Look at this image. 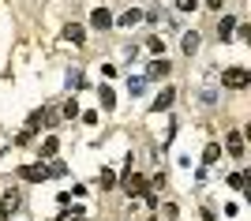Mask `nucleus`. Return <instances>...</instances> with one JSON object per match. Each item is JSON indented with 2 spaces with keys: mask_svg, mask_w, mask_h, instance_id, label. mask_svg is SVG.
Segmentation results:
<instances>
[{
  "mask_svg": "<svg viewBox=\"0 0 251 221\" xmlns=\"http://www.w3.org/2000/svg\"><path fill=\"white\" fill-rule=\"evenodd\" d=\"M218 158H221V147H218V143H210V147L202 150V161L210 165V161H218Z\"/></svg>",
  "mask_w": 251,
  "mask_h": 221,
  "instance_id": "obj_16",
  "label": "nucleus"
},
{
  "mask_svg": "<svg viewBox=\"0 0 251 221\" xmlns=\"http://www.w3.org/2000/svg\"><path fill=\"white\" fill-rule=\"evenodd\" d=\"M90 26H94V30H109V26H113V15L105 8H94L90 11Z\"/></svg>",
  "mask_w": 251,
  "mask_h": 221,
  "instance_id": "obj_5",
  "label": "nucleus"
},
{
  "mask_svg": "<svg viewBox=\"0 0 251 221\" xmlns=\"http://www.w3.org/2000/svg\"><path fill=\"white\" fill-rule=\"evenodd\" d=\"M56 150H60V139H52V135H49V139L42 143V161H45V158H56Z\"/></svg>",
  "mask_w": 251,
  "mask_h": 221,
  "instance_id": "obj_12",
  "label": "nucleus"
},
{
  "mask_svg": "<svg viewBox=\"0 0 251 221\" xmlns=\"http://www.w3.org/2000/svg\"><path fill=\"white\" fill-rule=\"evenodd\" d=\"M64 38H68V42H75V45H83V26H79V23H68V26H64Z\"/></svg>",
  "mask_w": 251,
  "mask_h": 221,
  "instance_id": "obj_9",
  "label": "nucleus"
},
{
  "mask_svg": "<svg viewBox=\"0 0 251 221\" xmlns=\"http://www.w3.org/2000/svg\"><path fill=\"white\" fill-rule=\"evenodd\" d=\"M232 30H236V19H232V15H225V19H221V26H218V38H221V42H229Z\"/></svg>",
  "mask_w": 251,
  "mask_h": 221,
  "instance_id": "obj_10",
  "label": "nucleus"
},
{
  "mask_svg": "<svg viewBox=\"0 0 251 221\" xmlns=\"http://www.w3.org/2000/svg\"><path fill=\"white\" fill-rule=\"evenodd\" d=\"M225 150H229L232 158H244V131H229L225 135Z\"/></svg>",
  "mask_w": 251,
  "mask_h": 221,
  "instance_id": "obj_4",
  "label": "nucleus"
},
{
  "mask_svg": "<svg viewBox=\"0 0 251 221\" xmlns=\"http://www.w3.org/2000/svg\"><path fill=\"white\" fill-rule=\"evenodd\" d=\"M161 75H169V64H165V60H154V64L147 68V79H161Z\"/></svg>",
  "mask_w": 251,
  "mask_h": 221,
  "instance_id": "obj_13",
  "label": "nucleus"
},
{
  "mask_svg": "<svg viewBox=\"0 0 251 221\" xmlns=\"http://www.w3.org/2000/svg\"><path fill=\"white\" fill-rule=\"evenodd\" d=\"M180 49H184V53H195V49H199V34H195V30H188V34H184V42H180Z\"/></svg>",
  "mask_w": 251,
  "mask_h": 221,
  "instance_id": "obj_11",
  "label": "nucleus"
},
{
  "mask_svg": "<svg viewBox=\"0 0 251 221\" xmlns=\"http://www.w3.org/2000/svg\"><path fill=\"white\" fill-rule=\"evenodd\" d=\"M68 86H75V90H83V72H79V68H75V72H68Z\"/></svg>",
  "mask_w": 251,
  "mask_h": 221,
  "instance_id": "obj_18",
  "label": "nucleus"
},
{
  "mask_svg": "<svg viewBox=\"0 0 251 221\" xmlns=\"http://www.w3.org/2000/svg\"><path fill=\"white\" fill-rule=\"evenodd\" d=\"M19 206H23V195H19V191H4L0 214H4V218H11V214H19Z\"/></svg>",
  "mask_w": 251,
  "mask_h": 221,
  "instance_id": "obj_3",
  "label": "nucleus"
},
{
  "mask_svg": "<svg viewBox=\"0 0 251 221\" xmlns=\"http://www.w3.org/2000/svg\"><path fill=\"white\" fill-rule=\"evenodd\" d=\"M23 172V180H30V184H42V180H49V165L45 161H38V165H26V169H19Z\"/></svg>",
  "mask_w": 251,
  "mask_h": 221,
  "instance_id": "obj_2",
  "label": "nucleus"
},
{
  "mask_svg": "<svg viewBox=\"0 0 251 221\" xmlns=\"http://www.w3.org/2000/svg\"><path fill=\"white\" fill-rule=\"evenodd\" d=\"M60 113H64V120H72V116H79L83 109L75 105V101H64V109H60Z\"/></svg>",
  "mask_w": 251,
  "mask_h": 221,
  "instance_id": "obj_21",
  "label": "nucleus"
},
{
  "mask_svg": "<svg viewBox=\"0 0 251 221\" xmlns=\"http://www.w3.org/2000/svg\"><path fill=\"white\" fill-rule=\"evenodd\" d=\"M98 101H101L105 109H113V105H116V94H113V90H109V86L101 83V90H98Z\"/></svg>",
  "mask_w": 251,
  "mask_h": 221,
  "instance_id": "obj_14",
  "label": "nucleus"
},
{
  "mask_svg": "<svg viewBox=\"0 0 251 221\" xmlns=\"http://www.w3.org/2000/svg\"><path fill=\"white\" fill-rule=\"evenodd\" d=\"M173 98H176V90H173V86H169V90H161V94L154 98V113H165V109L173 105Z\"/></svg>",
  "mask_w": 251,
  "mask_h": 221,
  "instance_id": "obj_8",
  "label": "nucleus"
},
{
  "mask_svg": "<svg viewBox=\"0 0 251 221\" xmlns=\"http://www.w3.org/2000/svg\"><path fill=\"white\" fill-rule=\"evenodd\" d=\"M139 23H143V11H139V8H127L124 15H120V23H113V26H127V30H131V26H139Z\"/></svg>",
  "mask_w": 251,
  "mask_h": 221,
  "instance_id": "obj_7",
  "label": "nucleus"
},
{
  "mask_svg": "<svg viewBox=\"0 0 251 221\" xmlns=\"http://www.w3.org/2000/svg\"><path fill=\"white\" fill-rule=\"evenodd\" d=\"M64 221H68V218H64ZM72 221H83V214H75V218H72Z\"/></svg>",
  "mask_w": 251,
  "mask_h": 221,
  "instance_id": "obj_27",
  "label": "nucleus"
},
{
  "mask_svg": "<svg viewBox=\"0 0 251 221\" xmlns=\"http://www.w3.org/2000/svg\"><path fill=\"white\" fill-rule=\"evenodd\" d=\"M232 34H236V38H251V26H248V23H236V30H232Z\"/></svg>",
  "mask_w": 251,
  "mask_h": 221,
  "instance_id": "obj_25",
  "label": "nucleus"
},
{
  "mask_svg": "<svg viewBox=\"0 0 251 221\" xmlns=\"http://www.w3.org/2000/svg\"><path fill=\"white\" fill-rule=\"evenodd\" d=\"M124 191H127V195H139V191H147L143 176H135V172H131V165H127V172H124Z\"/></svg>",
  "mask_w": 251,
  "mask_h": 221,
  "instance_id": "obj_6",
  "label": "nucleus"
},
{
  "mask_svg": "<svg viewBox=\"0 0 251 221\" xmlns=\"http://www.w3.org/2000/svg\"><path fill=\"white\" fill-rule=\"evenodd\" d=\"M143 90H147V83H143V79H127V94H131V98H139Z\"/></svg>",
  "mask_w": 251,
  "mask_h": 221,
  "instance_id": "obj_17",
  "label": "nucleus"
},
{
  "mask_svg": "<svg viewBox=\"0 0 251 221\" xmlns=\"http://www.w3.org/2000/svg\"><path fill=\"white\" fill-rule=\"evenodd\" d=\"M195 4L199 0H176V11H195Z\"/></svg>",
  "mask_w": 251,
  "mask_h": 221,
  "instance_id": "obj_24",
  "label": "nucleus"
},
{
  "mask_svg": "<svg viewBox=\"0 0 251 221\" xmlns=\"http://www.w3.org/2000/svg\"><path fill=\"white\" fill-rule=\"evenodd\" d=\"M143 202H147L150 210H154V206H157V195H154V191H143Z\"/></svg>",
  "mask_w": 251,
  "mask_h": 221,
  "instance_id": "obj_26",
  "label": "nucleus"
},
{
  "mask_svg": "<svg viewBox=\"0 0 251 221\" xmlns=\"http://www.w3.org/2000/svg\"><path fill=\"white\" fill-rule=\"evenodd\" d=\"M116 184V176H113V169H101V191H109Z\"/></svg>",
  "mask_w": 251,
  "mask_h": 221,
  "instance_id": "obj_23",
  "label": "nucleus"
},
{
  "mask_svg": "<svg viewBox=\"0 0 251 221\" xmlns=\"http://www.w3.org/2000/svg\"><path fill=\"white\" fill-rule=\"evenodd\" d=\"M49 176H56V180L68 176V165H64V161H52V165H49Z\"/></svg>",
  "mask_w": 251,
  "mask_h": 221,
  "instance_id": "obj_22",
  "label": "nucleus"
},
{
  "mask_svg": "<svg viewBox=\"0 0 251 221\" xmlns=\"http://www.w3.org/2000/svg\"><path fill=\"white\" fill-rule=\"evenodd\" d=\"M30 139H34V127H26V131L15 135V147H30Z\"/></svg>",
  "mask_w": 251,
  "mask_h": 221,
  "instance_id": "obj_19",
  "label": "nucleus"
},
{
  "mask_svg": "<svg viewBox=\"0 0 251 221\" xmlns=\"http://www.w3.org/2000/svg\"><path fill=\"white\" fill-rule=\"evenodd\" d=\"M229 184H232L236 191H248V172H232V176H229Z\"/></svg>",
  "mask_w": 251,
  "mask_h": 221,
  "instance_id": "obj_15",
  "label": "nucleus"
},
{
  "mask_svg": "<svg viewBox=\"0 0 251 221\" xmlns=\"http://www.w3.org/2000/svg\"><path fill=\"white\" fill-rule=\"evenodd\" d=\"M221 83L229 86V90H244V86L251 83V72L248 68H225V72H221Z\"/></svg>",
  "mask_w": 251,
  "mask_h": 221,
  "instance_id": "obj_1",
  "label": "nucleus"
},
{
  "mask_svg": "<svg viewBox=\"0 0 251 221\" xmlns=\"http://www.w3.org/2000/svg\"><path fill=\"white\" fill-rule=\"evenodd\" d=\"M147 49H150V53H165V42L154 34V38H147Z\"/></svg>",
  "mask_w": 251,
  "mask_h": 221,
  "instance_id": "obj_20",
  "label": "nucleus"
}]
</instances>
